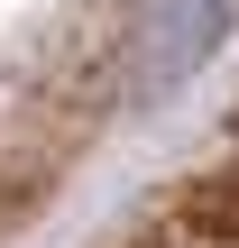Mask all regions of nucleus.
Returning <instances> with one entry per match:
<instances>
[{
	"instance_id": "1",
	"label": "nucleus",
	"mask_w": 239,
	"mask_h": 248,
	"mask_svg": "<svg viewBox=\"0 0 239 248\" xmlns=\"http://www.w3.org/2000/svg\"><path fill=\"white\" fill-rule=\"evenodd\" d=\"M239 0H147V37H157V83H175L184 64L212 55V37L230 28Z\"/></svg>"
}]
</instances>
